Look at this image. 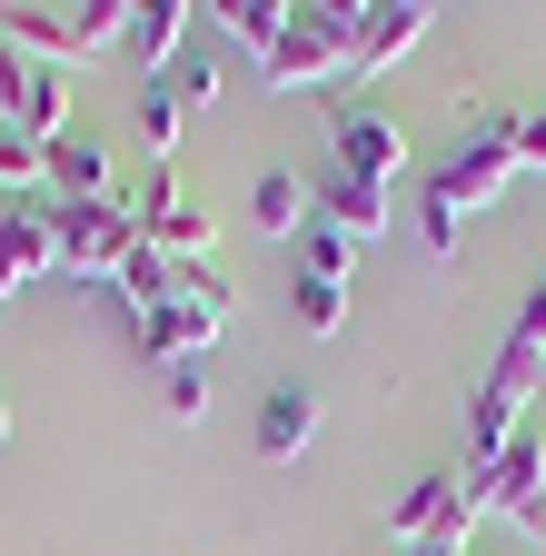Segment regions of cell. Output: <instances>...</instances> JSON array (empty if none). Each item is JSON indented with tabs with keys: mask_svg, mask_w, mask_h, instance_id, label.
Returning a JSON list of instances; mask_svg holds the SVG:
<instances>
[{
	"mask_svg": "<svg viewBox=\"0 0 546 556\" xmlns=\"http://www.w3.org/2000/svg\"><path fill=\"white\" fill-rule=\"evenodd\" d=\"M189 21L199 11H179V0H129V11H119V50L140 60V80H169V70H179Z\"/></svg>",
	"mask_w": 546,
	"mask_h": 556,
	"instance_id": "cell-12",
	"label": "cell"
},
{
	"mask_svg": "<svg viewBox=\"0 0 546 556\" xmlns=\"http://www.w3.org/2000/svg\"><path fill=\"white\" fill-rule=\"evenodd\" d=\"M0 438H11V397H0Z\"/></svg>",
	"mask_w": 546,
	"mask_h": 556,
	"instance_id": "cell-31",
	"label": "cell"
},
{
	"mask_svg": "<svg viewBox=\"0 0 546 556\" xmlns=\"http://www.w3.org/2000/svg\"><path fill=\"white\" fill-rule=\"evenodd\" d=\"M110 289H119L129 308H140V318H150V308H169V289H179V258H160V249L140 239V249H129V258H119V278H110Z\"/></svg>",
	"mask_w": 546,
	"mask_h": 556,
	"instance_id": "cell-19",
	"label": "cell"
},
{
	"mask_svg": "<svg viewBox=\"0 0 546 556\" xmlns=\"http://www.w3.org/2000/svg\"><path fill=\"white\" fill-rule=\"evenodd\" d=\"M536 407H546V368H536Z\"/></svg>",
	"mask_w": 546,
	"mask_h": 556,
	"instance_id": "cell-33",
	"label": "cell"
},
{
	"mask_svg": "<svg viewBox=\"0 0 546 556\" xmlns=\"http://www.w3.org/2000/svg\"><path fill=\"white\" fill-rule=\"evenodd\" d=\"M428 40V11L418 0H378V11H358V50H348V80H378V70H397L407 50Z\"/></svg>",
	"mask_w": 546,
	"mask_h": 556,
	"instance_id": "cell-13",
	"label": "cell"
},
{
	"mask_svg": "<svg viewBox=\"0 0 546 556\" xmlns=\"http://www.w3.org/2000/svg\"><path fill=\"white\" fill-rule=\"evenodd\" d=\"M50 219H60V278H119V258L140 249V208L129 199H50Z\"/></svg>",
	"mask_w": 546,
	"mask_h": 556,
	"instance_id": "cell-3",
	"label": "cell"
},
{
	"mask_svg": "<svg viewBox=\"0 0 546 556\" xmlns=\"http://www.w3.org/2000/svg\"><path fill=\"white\" fill-rule=\"evenodd\" d=\"M11 299H21V289H11V278H0V308H11Z\"/></svg>",
	"mask_w": 546,
	"mask_h": 556,
	"instance_id": "cell-32",
	"label": "cell"
},
{
	"mask_svg": "<svg viewBox=\"0 0 546 556\" xmlns=\"http://www.w3.org/2000/svg\"><path fill=\"white\" fill-rule=\"evenodd\" d=\"M418 229H428V258H457V229H467V219H447L437 199H418Z\"/></svg>",
	"mask_w": 546,
	"mask_h": 556,
	"instance_id": "cell-30",
	"label": "cell"
},
{
	"mask_svg": "<svg viewBox=\"0 0 546 556\" xmlns=\"http://www.w3.org/2000/svg\"><path fill=\"white\" fill-rule=\"evenodd\" d=\"M40 189H50V199H71V208H80V199H129L119 169H110V150H90V139H60V150L40 160Z\"/></svg>",
	"mask_w": 546,
	"mask_h": 556,
	"instance_id": "cell-15",
	"label": "cell"
},
{
	"mask_svg": "<svg viewBox=\"0 0 546 556\" xmlns=\"http://www.w3.org/2000/svg\"><path fill=\"white\" fill-rule=\"evenodd\" d=\"M328 150H338V169H348V179H397L407 169V129L388 119V110H358V100H338L328 110Z\"/></svg>",
	"mask_w": 546,
	"mask_h": 556,
	"instance_id": "cell-9",
	"label": "cell"
},
{
	"mask_svg": "<svg viewBox=\"0 0 546 556\" xmlns=\"http://www.w3.org/2000/svg\"><path fill=\"white\" fill-rule=\"evenodd\" d=\"M0 199H40V150L0 129Z\"/></svg>",
	"mask_w": 546,
	"mask_h": 556,
	"instance_id": "cell-29",
	"label": "cell"
},
{
	"mask_svg": "<svg viewBox=\"0 0 546 556\" xmlns=\"http://www.w3.org/2000/svg\"><path fill=\"white\" fill-rule=\"evenodd\" d=\"M507 189H517V150H507V119H487V129H477L457 160H437V169H428V199L447 208V219H467V208H497Z\"/></svg>",
	"mask_w": 546,
	"mask_h": 556,
	"instance_id": "cell-5",
	"label": "cell"
},
{
	"mask_svg": "<svg viewBox=\"0 0 546 556\" xmlns=\"http://www.w3.org/2000/svg\"><path fill=\"white\" fill-rule=\"evenodd\" d=\"M209 338H219V318H199L189 299H169V308H150V318H140V358L179 368V358H209Z\"/></svg>",
	"mask_w": 546,
	"mask_h": 556,
	"instance_id": "cell-17",
	"label": "cell"
},
{
	"mask_svg": "<svg viewBox=\"0 0 546 556\" xmlns=\"http://www.w3.org/2000/svg\"><path fill=\"white\" fill-rule=\"evenodd\" d=\"M536 407V378L526 368H487V388H477V407H467V447H477V467H497L507 447H517V417Z\"/></svg>",
	"mask_w": 546,
	"mask_h": 556,
	"instance_id": "cell-11",
	"label": "cell"
},
{
	"mask_svg": "<svg viewBox=\"0 0 546 556\" xmlns=\"http://www.w3.org/2000/svg\"><path fill=\"white\" fill-rule=\"evenodd\" d=\"M0 119H11V139H30V150L50 160L60 139H71V80H60L50 60H21L11 40H0Z\"/></svg>",
	"mask_w": 546,
	"mask_h": 556,
	"instance_id": "cell-4",
	"label": "cell"
},
{
	"mask_svg": "<svg viewBox=\"0 0 546 556\" xmlns=\"http://www.w3.org/2000/svg\"><path fill=\"white\" fill-rule=\"evenodd\" d=\"M318 219L348 239V249H368V239L388 229V189H378V179H348V169H328V179H318Z\"/></svg>",
	"mask_w": 546,
	"mask_h": 556,
	"instance_id": "cell-14",
	"label": "cell"
},
{
	"mask_svg": "<svg viewBox=\"0 0 546 556\" xmlns=\"http://www.w3.org/2000/svg\"><path fill=\"white\" fill-rule=\"evenodd\" d=\"M129 208H140V239H150L160 258H219V219H209L199 199H179V179H169V169L129 179Z\"/></svg>",
	"mask_w": 546,
	"mask_h": 556,
	"instance_id": "cell-8",
	"label": "cell"
},
{
	"mask_svg": "<svg viewBox=\"0 0 546 556\" xmlns=\"http://www.w3.org/2000/svg\"><path fill=\"white\" fill-rule=\"evenodd\" d=\"M0 278H11V289L60 278V219H50V189H40V199H0Z\"/></svg>",
	"mask_w": 546,
	"mask_h": 556,
	"instance_id": "cell-10",
	"label": "cell"
},
{
	"mask_svg": "<svg viewBox=\"0 0 546 556\" xmlns=\"http://www.w3.org/2000/svg\"><path fill=\"white\" fill-rule=\"evenodd\" d=\"M477 507H487L497 527H517V536L546 546V438H536V428H517V447H507L497 467H477Z\"/></svg>",
	"mask_w": 546,
	"mask_h": 556,
	"instance_id": "cell-6",
	"label": "cell"
},
{
	"mask_svg": "<svg viewBox=\"0 0 546 556\" xmlns=\"http://www.w3.org/2000/svg\"><path fill=\"white\" fill-rule=\"evenodd\" d=\"M169 299H189L199 318H219V328H229V308H239V278H229L219 258H179V289H169Z\"/></svg>",
	"mask_w": 546,
	"mask_h": 556,
	"instance_id": "cell-22",
	"label": "cell"
},
{
	"mask_svg": "<svg viewBox=\"0 0 546 556\" xmlns=\"http://www.w3.org/2000/svg\"><path fill=\"white\" fill-rule=\"evenodd\" d=\"M348 268H358V249L338 239L328 219H308V229H299V278H328V289H348Z\"/></svg>",
	"mask_w": 546,
	"mask_h": 556,
	"instance_id": "cell-23",
	"label": "cell"
},
{
	"mask_svg": "<svg viewBox=\"0 0 546 556\" xmlns=\"http://www.w3.org/2000/svg\"><path fill=\"white\" fill-rule=\"evenodd\" d=\"M249 219H258V229H308V219H318V189H308L299 169H258V179H249Z\"/></svg>",
	"mask_w": 546,
	"mask_h": 556,
	"instance_id": "cell-18",
	"label": "cell"
},
{
	"mask_svg": "<svg viewBox=\"0 0 546 556\" xmlns=\"http://www.w3.org/2000/svg\"><path fill=\"white\" fill-rule=\"evenodd\" d=\"M507 150H517V179H546V110H507Z\"/></svg>",
	"mask_w": 546,
	"mask_h": 556,
	"instance_id": "cell-27",
	"label": "cell"
},
{
	"mask_svg": "<svg viewBox=\"0 0 546 556\" xmlns=\"http://www.w3.org/2000/svg\"><path fill=\"white\" fill-rule=\"evenodd\" d=\"M308 438H318V397L308 388H268L258 397V457L289 467V457H308Z\"/></svg>",
	"mask_w": 546,
	"mask_h": 556,
	"instance_id": "cell-16",
	"label": "cell"
},
{
	"mask_svg": "<svg viewBox=\"0 0 546 556\" xmlns=\"http://www.w3.org/2000/svg\"><path fill=\"white\" fill-rule=\"evenodd\" d=\"M119 11H129V0H60V11H0V40H11L21 60L71 70V60H100V50L119 40Z\"/></svg>",
	"mask_w": 546,
	"mask_h": 556,
	"instance_id": "cell-2",
	"label": "cell"
},
{
	"mask_svg": "<svg viewBox=\"0 0 546 556\" xmlns=\"http://www.w3.org/2000/svg\"><path fill=\"white\" fill-rule=\"evenodd\" d=\"M348 50H358V11H328V0H289V30L279 50L258 60L268 90H318V80H348Z\"/></svg>",
	"mask_w": 546,
	"mask_h": 556,
	"instance_id": "cell-1",
	"label": "cell"
},
{
	"mask_svg": "<svg viewBox=\"0 0 546 556\" xmlns=\"http://www.w3.org/2000/svg\"><path fill=\"white\" fill-rule=\"evenodd\" d=\"M179 90L169 80H140V150H150V169H169V150H179Z\"/></svg>",
	"mask_w": 546,
	"mask_h": 556,
	"instance_id": "cell-21",
	"label": "cell"
},
{
	"mask_svg": "<svg viewBox=\"0 0 546 556\" xmlns=\"http://www.w3.org/2000/svg\"><path fill=\"white\" fill-rule=\"evenodd\" d=\"M289 318H299L308 338H328L338 318H348V289H328V278H289Z\"/></svg>",
	"mask_w": 546,
	"mask_h": 556,
	"instance_id": "cell-26",
	"label": "cell"
},
{
	"mask_svg": "<svg viewBox=\"0 0 546 556\" xmlns=\"http://www.w3.org/2000/svg\"><path fill=\"white\" fill-rule=\"evenodd\" d=\"M199 21H219L229 40H249L258 60L279 50V30H289V0H219V11H199Z\"/></svg>",
	"mask_w": 546,
	"mask_h": 556,
	"instance_id": "cell-20",
	"label": "cell"
},
{
	"mask_svg": "<svg viewBox=\"0 0 546 556\" xmlns=\"http://www.w3.org/2000/svg\"><path fill=\"white\" fill-rule=\"evenodd\" d=\"M497 358H507V368H526V378L546 368V289H526V299H517V328H507Z\"/></svg>",
	"mask_w": 546,
	"mask_h": 556,
	"instance_id": "cell-24",
	"label": "cell"
},
{
	"mask_svg": "<svg viewBox=\"0 0 546 556\" xmlns=\"http://www.w3.org/2000/svg\"><path fill=\"white\" fill-rule=\"evenodd\" d=\"M388 527H397V546H428V536H447V546H467L477 527H487V507H477V477H447V467H428L407 497L388 507Z\"/></svg>",
	"mask_w": 546,
	"mask_h": 556,
	"instance_id": "cell-7",
	"label": "cell"
},
{
	"mask_svg": "<svg viewBox=\"0 0 546 556\" xmlns=\"http://www.w3.org/2000/svg\"><path fill=\"white\" fill-rule=\"evenodd\" d=\"M169 90H179V110H209V100H219V60H209V50H179Z\"/></svg>",
	"mask_w": 546,
	"mask_h": 556,
	"instance_id": "cell-28",
	"label": "cell"
},
{
	"mask_svg": "<svg viewBox=\"0 0 546 556\" xmlns=\"http://www.w3.org/2000/svg\"><path fill=\"white\" fill-rule=\"evenodd\" d=\"M160 397H169V417H179V428H199V417H209V358L160 368Z\"/></svg>",
	"mask_w": 546,
	"mask_h": 556,
	"instance_id": "cell-25",
	"label": "cell"
}]
</instances>
